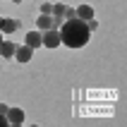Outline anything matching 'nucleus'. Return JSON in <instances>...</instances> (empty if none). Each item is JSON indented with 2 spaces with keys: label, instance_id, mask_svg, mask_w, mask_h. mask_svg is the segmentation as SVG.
Returning <instances> with one entry per match:
<instances>
[{
  "label": "nucleus",
  "instance_id": "nucleus-13",
  "mask_svg": "<svg viewBox=\"0 0 127 127\" xmlns=\"http://www.w3.org/2000/svg\"><path fill=\"white\" fill-rule=\"evenodd\" d=\"M38 10H41V14H50V10H53V5H50V2H43V5L38 7Z\"/></svg>",
  "mask_w": 127,
  "mask_h": 127
},
{
  "label": "nucleus",
  "instance_id": "nucleus-5",
  "mask_svg": "<svg viewBox=\"0 0 127 127\" xmlns=\"http://www.w3.org/2000/svg\"><path fill=\"white\" fill-rule=\"evenodd\" d=\"M74 14H77V17H79V19H91V17H94V7L91 5H86V2H84V5H79V7H74Z\"/></svg>",
  "mask_w": 127,
  "mask_h": 127
},
{
  "label": "nucleus",
  "instance_id": "nucleus-9",
  "mask_svg": "<svg viewBox=\"0 0 127 127\" xmlns=\"http://www.w3.org/2000/svg\"><path fill=\"white\" fill-rule=\"evenodd\" d=\"M17 27H19V22H17V19H2V27H0V31H5V34H12Z\"/></svg>",
  "mask_w": 127,
  "mask_h": 127
},
{
  "label": "nucleus",
  "instance_id": "nucleus-2",
  "mask_svg": "<svg viewBox=\"0 0 127 127\" xmlns=\"http://www.w3.org/2000/svg\"><path fill=\"white\" fill-rule=\"evenodd\" d=\"M41 46H46V48H58L60 46V31L58 29H46L41 34Z\"/></svg>",
  "mask_w": 127,
  "mask_h": 127
},
{
  "label": "nucleus",
  "instance_id": "nucleus-16",
  "mask_svg": "<svg viewBox=\"0 0 127 127\" xmlns=\"http://www.w3.org/2000/svg\"><path fill=\"white\" fill-rule=\"evenodd\" d=\"M7 110H10V106H5V103H0V113L7 115Z\"/></svg>",
  "mask_w": 127,
  "mask_h": 127
},
{
  "label": "nucleus",
  "instance_id": "nucleus-19",
  "mask_svg": "<svg viewBox=\"0 0 127 127\" xmlns=\"http://www.w3.org/2000/svg\"><path fill=\"white\" fill-rule=\"evenodd\" d=\"M0 43H2V36H0Z\"/></svg>",
  "mask_w": 127,
  "mask_h": 127
},
{
  "label": "nucleus",
  "instance_id": "nucleus-11",
  "mask_svg": "<svg viewBox=\"0 0 127 127\" xmlns=\"http://www.w3.org/2000/svg\"><path fill=\"white\" fill-rule=\"evenodd\" d=\"M63 17H65V19H72V17H77V14H74V10H72V7H67V5H65V12H63Z\"/></svg>",
  "mask_w": 127,
  "mask_h": 127
},
{
  "label": "nucleus",
  "instance_id": "nucleus-4",
  "mask_svg": "<svg viewBox=\"0 0 127 127\" xmlns=\"http://www.w3.org/2000/svg\"><path fill=\"white\" fill-rule=\"evenodd\" d=\"M7 122L10 125H22L24 122V110L22 108H10L7 110Z\"/></svg>",
  "mask_w": 127,
  "mask_h": 127
},
{
  "label": "nucleus",
  "instance_id": "nucleus-1",
  "mask_svg": "<svg viewBox=\"0 0 127 127\" xmlns=\"http://www.w3.org/2000/svg\"><path fill=\"white\" fill-rule=\"evenodd\" d=\"M58 31H60V43H65L67 48H82L91 38V31L86 29V22L79 19V17L65 19Z\"/></svg>",
  "mask_w": 127,
  "mask_h": 127
},
{
  "label": "nucleus",
  "instance_id": "nucleus-14",
  "mask_svg": "<svg viewBox=\"0 0 127 127\" xmlns=\"http://www.w3.org/2000/svg\"><path fill=\"white\" fill-rule=\"evenodd\" d=\"M60 24H63V17L55 14V17H53V29H60Z\"/></svg>",
  "mask_w": 127,
  "mask_h": 127
},
{
  "label": "nucleus",
  "instance_id": "nucleus-18",
  "mask_svg": "<svg viewBox=\"0 0 127 127\" xmlns=\"http://www.w3.org/2000/svg\"><path fill=\"white\" fill-rule=\"evenodd\" d=\"M12 2H22V0H12Z\"/></svg>",
  "mask_w": 127,
  "mask_h": 127
},
{
  "label": "nucleus",
  "instance_id": "nucleus-7",
  "mask_svg": "<svg viewBox=\"0 0 127 127\" xmlns=\"http://www.w3.org/2000/svg\"><path fill=\"white\" fill-rule=\"evenodd\" d=\"M14 48H17V46H14L12 41H2V43H0V55H2V58H12L14 55Z\"/></svg>",
  "mask_w": 127,
  "mask_h": 127
},
{
  "label": "nucleus",
  "instance_id": "nucleus-17",
  "mask_svg": "<svg viewBox=\"0 0 127 127\" xmlns=\"http://www.w3.org/2000/svg\"><path fill=\"white\" fill-rule=\"evenodd\" d=\"M0 27H2V17H0Z\"/></svg>",
  "mask_w": 127,
  "mask_h": 127
},
{
  "label": "nucleus",
  "instance_id": "nucleus-3",
  "mask_svg": "<svg viewBox=\"0 0 127 127\" xmlns=\"http://www.w3.org/2000/svg\"><path fill=\"white\" fill-rule=\"evenodd\" d=\"M31 55H34V48H29L27 43L14 48V58H17L19 63H29V60H31Z\"/></svg>",
  "mask_w": 127,
  "mask_h": 127
},
{
  "label": "nucleus",
  "instance_id": "nucleus-12",
  "mask_svg": "<svg viewBox=\"0 0 127 127\" xmlns=\"http://www.w3.org/2000/svg\"><path fill=\"white\" fill-rule=\"evenodd\" d=\"M86 29H89V31H94V29H98V22L94 19V17H91V19H86Z\"/></svg>",
  "mask_w": 127,
  "mask_h": 127
},
{
  "label": "nucleus",
  "instance_id": "nucleus-15",
  "mask_svg": "<svg viewBox=\"0 0 127 127\" xmlns=\"http://www.w3.org/2000/svg\"><path fill=\"white\" fill-rule=\"evenodd\" d=\"M5 125H10V122H7V115L0 113V127H5Z\"/></svg>",
  "mask_w": 127,
  "mask_h": 127
},
{
  "label": "nucleus",
  "instance_id": "nucleus-10",
  "mask_svg": "<svg viewBox=\"0 0 127 127\" xmlns=\"http://www.w3.org/2000/svg\"><path fill=\"white\" fill-rule=\"evenodd\" d=\"M63 12H65V2H58V5H53V10H50V14H60V17H63Z\"/></svg>",
  "mask_w": 127,
  "mask_h": 127
},
{
  "label": "nucleus",
  "instance_id": "nucleus-6",
  "mask_svg": "<svg viewBox=\"0 0 127 127\" xmlns=\"http://www.w3.org/2000/svg\"><path fill=\"white\" fill-rule=\"evenodd\" d=\"M24 43H27L29 48H41V34H38V31H29Z\"/></svg>",
  "mask_w": 127,
  "mask_h": 127
},
{
  "label": "nucleus",
  "instance_id": "nucleus-8",
  "mask_svg": "<svg viewBox=\"0 0 127 127\" xmlns=\"http://www.w3.org/2000/svg\"><path fill=\"white\" fill-rule=\"evenodd\" d=\"M36 27L43 29V31H46V29H50V27H53V17H50V14H41V17H38V22H36Z\"/></svg>",
  "mask_w": 127,
  "mask_h": 127
}]
</instances>
